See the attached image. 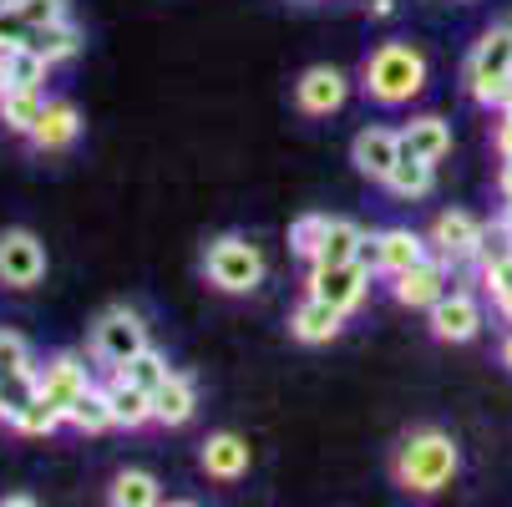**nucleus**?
I'll return each mask as SVG.
<instances>
[{"instance_id":"a211bd4d","label":"nucleus","mask_w":512,"mask_h":507,"mask_svg":"<svg viewBox=\"0 0 512 507\" xmlns=\"http://www.w3.org/2000/svg\"><path fill=\"white\" fill-rule=\"evenodd\" d=\"M345 330V315L315 295H305L295 310H289V335H295L300 345H330L335 335Z\"/></svg>"},{"instance_id":"a19ab883","label":"nucleus","mask_w":512,"mask_h":507,"mask_svg":"<svg viewBox=\"0 0 512 507\" xmlns=\"http://www.w3.org/2000/svg\"><path fill=\"white\" fill-rule=\"evenodd\" d=\"M11 92V77H6V61H0V97H6Z\"/></svg>"},{"instance_id":"20e7f679","label":"nucleus","mask_w":512,"mask_h":507,"mask_svg":"<svg viewBox=\"0 0 512 507\" xmlns=\"http://www.w3.org/2000/svg\"><path fill=\"white\" fill-rule=\"evenodd\" d=\"M462 82H467V97L477 107H502V92L512 82V31L497 21L492 31H482L467 51V66H462Z\"/></svg>"},{"instance_id":"412c9836","label":"nucleus","mask_w":512,"mask_h":507,"mask_svg":"<svg viewBox=\"0 0 512 507\" xmlns=\"http://www.w3.org/2000/svg\"><path fill=\"white\" fill-rule=\"evenodd\" d=\"M107 507H163V487L153 472H142V467H127L112 477L107 487Z\"/></svg>"},{"instance_id":"bb28decb","label":"nucleus","mask_w":512,"mask_h":507,"mask_svg":"<svg viewBox=\"0 0 512 507\" xmlns=\"http://www.w3.org/2000/svg\"><path fill=\"white\" fill-rule=\"evenodd\" d=\"M66 426H71V431H82V437H102V431H117L112 406H107V391H102V386H92L77 406H71Z\"/></svg>"},{"instance_id":"39448f33","label":"nucleus","mask_w":512,"mask_h":507,"mask_svg":"<svg viewBox=\"0 0 512 507\" xmlns=\"http://www.w3.org/2000/svg\"><path fill=\"white\" fill-rule=\"evenodd\" d=\"M148 345H153V340H148V320H142L137 310H127V305L102 310V315L92 320V335H87V355L97 360V366H107V371L127 366V360L142 355Z\"/></svg>"},{"instance_id":"c85d7f7f","label":"nucleus","mask_w":512,"mask_h":507,"mask_svg":"<svg viewBox=\"0 0 512 507\" xmlns=\"http://www.w3.org/2000/svg\"><path fill=\"white\" fill-rule=\"evenodd\" d=\"M0 61H6V77H11V87H36L41 92V82H46V56L26 41V46H16V51H6V56H0Z\"/></svg>"},{"instance_id":"9b49d317","label":"nucleus","mask_w":512,"mask_h":507,"mask_svg":"<svg viewBox=\"0 0 512 507\" xmlns=\"http://www.w3.org/2000/svg\"><path fill=\"white\" fill-rule=\"evenodd\" d=\"M452 274H457V269H452L447 259L431 254V259H421V264L391 274V279H386V295H391L401 310H431V305L452 289Z\"/></svg>"},{"instance_id":"f704fd0d","label":"nucleus","mask_w":512,"mask_h":507,"mask_svg":"<svg viewBox=\"0 0 512 507\" xmlns=\"http://www.w3.org/2000/svg\"><path fill=\"white\" fill-rule=\"evenodd\" d=\"M0 507H36L31 492H11V497H0Z\"/></svg>"},{"instance_id":"37998d69","label":"nucleus","mask_w":512,"mask_h":507,"mask_svg":"<svg viewBox=\"0 0 512 507\" xmlns=\"http://www.w3.org/2000/svg\"><path fill=\"white\" fill-rule=\"evenodd\" d=\"M6 6H16V0H0V11H6Z\"/></svg>"},{"instance_id":"4468645a","label":"nucleus","mask_w":512,"mask_h":507,"mask_svg":"<svg viewBox=\"0 0 512 507\" xmlns=\"http://www.w3.org/2000/svg\"><path fill=\"white\" fill-rule=\"evenodd\" d=\"M350 163H355L360 178H371V183L386 188L391 168L401 163V132H396V127H381V122L360 127V132L350 137Z\"/></svg>"},{"instance_id":"f257e3e1","label":"nucleus","mask_w":512,"mask_h":507,"mask_svg":"<svg viewBox=\"0 0 512 507\" xmlns=\"http://www.w3.org/2000/svg\"><path fill=\"white\" fill-rule=\"evenodd\" d=\"M426 82H431V61L416 41H381L376 51H365L360 77H355L360 97L371 107H386V112L416 102L426 92Z\"/></svg>"},{"instance_id":"c9c22d12","label":"nucleus","mask_w":512,"mask_h":507,"mask_svg":"<svg viewBox=\"0 0 512 507\" xmlns=\"http://www.w3.org/2000/svg\"><path fill=\"white\" fill-rule=\"evenodd\" d=\"M371 16H376V21H386V16H396V0H371Z\"/></svg>"},{"instance_id":"58836bf2","label":"nucleus","mask_w":512,"mask_h":507,"mask_svg":"<svg viewBox=\"0 0 512 507\" xmlns=\"http://www.w3.org/2000/svg\"><path fill=\"white\" fill-rule=\"evenodd\" d=\"M502 117H512V82H507V92H502V107H497Z\"/></svg>"},{"instance_id":"393cba45","label":"nucleus","mask_w":512,"mask_h":507,"mask_svg":"<svg viewBox=\"0 0 512 507\" xmlns=\"http://www.w3.org/2000/svg\"><path fill=\"white\" fill-rule=\"evenodd\" d=\"M365 234L355 219H330L325 224V244H320V259L315 264H355L360 259V249H365Z\"/></svg>"},{"instance_id":"72a5a7b5","label":"nucleus","mask_w":512,"mask_h":507,"mask_svg":"<svg viewBox=\"0 0 512 507\" xmlns=\"http://www.w3.org/2000/svg\"><path fill=\"white\" fill-rule=\"evenodd\" d=\"M497 198H502V208H512V163L497 168Z\"/></svg>"},{"instance_id":"dca6fc26","label":"nucleus","mask_w":512,"mask_h":507,"mask_svg":"<svg viewBox=\"0 0 512 507\" xmlns=\"http://www.w3.org/2000/svg\"><path fill=\"white\" fill-rule=\"evenodd\" d=\"M249 462H254V452H249V442L239 437V431H213V437H203L198 467L213 482H239L249 472Z\"/></svg>"},{"instance_id":"7ed1b4c3","label":"nucleus","mask_w":512,"mask_h":507,"mask_svg":"<svg viewBox=\"0 0 512 507\" xmlns=\"http://www.w3.org/2000/svg\"><path fill=\"white\" fill-rule=\"evenodd\" d=\"M269 264H264V249L244 234H218L208 239L203 249V279L218 289V295H254L264 284Z\"/></svg>"},{"instance_id":"ea45409f","label":"nucleus","mask_w":512,"mask_h":507,"mask_svg":"<svg viewBox=\"0 0 512 507\" xmlns=\"http://www.w3.org/2000/svg\"><path fill=\"white\" fill-rule=\"evenodd\" d=\"M163 507H198V502H193V497H168Z\"/></svg>"},{"instance_id":"c756f323","label":"nucleus","mask_w":512,"mask_h":507,"mask_svg":"<svg viewBox=\"0 0 512 507\" xmlns=\"http://www.w3.org/2000/svg\"><path fill=\"white\" fill-rule=\"evenodd\" d=\"M56 426H66V421H61V411H51L41 396H36V401H31V406H26L16 421H11V431H21V437H51Z\"/></svg>"},{"instance_id":"cd10ccee","label":"nucleus","mask_w":512,"mask_h":507,"mask_svg":"<svg viewBox=\"0 0 512 507\" xmlns=\"http://www.w3.org/2000/svg\"><path fill=\"white\" fill-rule=\"evenodd\" d=\"M325 224H330V213H300V219L289 224V254L315 264L320 259V244H325Z\"/></svg>"},{"instance_id":"2f4dec72","label":"nucleus","mask_w":512,"mask_h":507,"mask_svg":"<svg viewBox=\"0 0 512 507\" xmlns=\"http://www.w3.org/2000/svg\"><path fill=\"white\" fill-rule=\"evenodd\" d=\"M31 31H41V26H56V21H66L71 16V6H66V0H16V6H11Z\"/></svg>"},{"instance_id":"1a4fd4ad","label":"nucleus","mask_w":512,"mask_h":507,"mask_svg":"<svg viewBox=\"0 0 512 507\" xmlns=\"http://www.w3.org/2000/svg\"><path fill=\"white\" fill-rule=\"evenodd\" d=\"M92 386H97V381H92V371H87V360L71 355V350H61V355L46 360V366H36V391H41V401H46L51 411H61V421L71 416V406H77Z\"/></svg>"},{"instance_id":"423d86ee","label":"nucleus","mask_w":512,"mask_h":507,"mask_svg":"<svg viewBox=\"0 0 512 507\" xmlns=\"http://www.w3.org/2000/svg\"><path fill=\"white\" fill-rule=\"evenodd\" d=\"M426 244H431L436 259H447L452 269H467V264H477V254L487 244V224L472 219L467 208H442L431 219V229H426Z\"/></svg>"},{"instance_id":"7c9ffc66","label":"nucleus","mask_w":512,"mask_h":507,"mask_svg":"<svg viewBox=\"0 0 512 507\" xmlns=\"http://www.w3.org/2000/svg\"><path fill=\"white\" fill-rule=\"evenodd\" d=\"M31 366H36V360H31L26 335L0 330V381H6V376H21V371H31Z\"/></svg>"},{"instance_id":"0eeeda50","label":"nucleus","mask_w":512,"mask_h":507,"mask_svg":"<svg viewBox=\"0 0 512 507\" xmlns=\"http://www.w3.org/2000/svg\"><path fill=\"white\" fill-rule=\"evenodd\" d=\"M371 269H365L360 259L355 264H310V279H305V295H315V300H325V305H335L345 320L365 305V295H371Z\"/></svg>"},{"instance_id":"5701e85b","label":"nucleus","mask_w":512,"mask_h":507,"mask_svg":"<svg viewBox=\"0 0 512 507\" xmlns=\"http://www.w3.org/2000/svg\"><path fill=\"white\" fill-rule=\"evenodd\" d=\"M46 102H51V97H41L36 87H11L6 97H0V127L16 132V137H31V127L41 122Z\"/></svg>"},{"instance_id":"6ab92c4d","label":"nucleus","mask_w":512,"mask_h":507,"mask_svg":"<svg viewBox=\"0 0 512 507\" xmlns=\"http://www.w3.org/2000/svg\"><path fill=\"white\" fill-rule=\"evenodd\" d=\"M198 411V386L188 371H173L158 391H153V421L158 426H188Z\"/></svg>"},{"instance_id":"ddd939ff","label":"nucleus","mask_w":512,"mask_h":507,"mask_svg":"<svg viewBox=\"0 0 512 507\" xmlns=\"http://www.w3.org/2000/svg\"><path fill=\"white\" fill-rule=\"evenodd\" d=\"M345 102H350V77H345L340 66L315 61V66L300 71V82H295V107H300L305 117H330V112H340Z\"/></svg>"},{"instance_id":"4c0bfd02","label":"nucleus","mask_w":512,"mask_h":507,"mask_svg":"<svg viewBox=\"0 0 512 507\" xmlns=\"http://www.w3.org/2000/svg\"><path fill=\"white\" fill-rule=\"evenodd\" d=\"M497 355H502V366H507V371H512V330H507V335H502V350H497Z\"/></svg>"},{"instance_id":"f8f14e48","label":"nucleus","mask_w":512,"mask_h":507,"mask_svg":"<svg viewBox=\"0 0 512 507\" xmlns=\"http://www.w3.org/2000/svg\"><path fill=\"white\" fill-rule=\"evenodd\" d=\"M46 279V244L31 229H0V289H36Z\"/></svg>"},{"instance_id":"aec40b11","label":"nucleus","mask_w":512,"mask_h":507,"mask_svg":"<svg viewBox=\"0 0 512 507\" xmlns=\"http://www.w3.org/2000/svg\"><path fill=\"white\" fill-rule=\"evenodd\" d=\"M102 391H107L112 421H117L122 431H142V426L153 421V391H137V386H127L122 376H107Z\"/></svg>"},{"instance_id":"b1692460","label":"nucleus","mask_w":512,"mask_h":507,"mask_svg":"<svg viewBox=\"0 0 512 507\" xmlns=\"http://www.w3.org/2000/svg\"><path fill=\"white\" fill-rule=\"evenodd\" d=\"M431 188H436V163H421V158L401 153V163L386 178V193L401 198V203H416V198H431Z\"/></svg>"},{"instance_id":"e433bc0d","label":"nucleus","mask_w":512,"mask_h":507,"mask_svg":"<svg viewBox=\"0 0 512 507\" xmlns=\"http://www.w3.org/2000/svg\"><path fill=\"white\" fill-rule=\"evenodd\" d=\"M492 310H497V315H502V320H507V330H512V295H502V300H497V305H492Z\"/></svg>"},{"instance_id":"6e6552de","label":"nucleus","mask_w":512,"mask_h":507,"mask_svg":"<svg viewBox=\"0 0 512 507\" xmlns=\"http://www.w3.org/2000/svg\"><path fill=\"white\" fill-rule=\"evenodd\" d=\"M482 325H487V310L472 289H447V295L426 310V330L442 345H472L482 335Z\"/></svg>"},{"instance_id":"f03ea898","label":"nucleus","mask_w":512,"mask_h":507,"mask_svg":"<svg viewBox=\"0 0 512 507\" xmlns=\"http://www.w3.org/2000/svg\"><path fill=\"white\" fill-rule=\"evenodd\" d=\"M457 472H462V452L452 442V431H442V426L406 431L391 452V477L406 497H436L442 487H452Z\"/></svg>"},{"instance_id":"a878e982","label":"nucleus","mask_w":512,"mask_h":507,"mask_svg":"<svg viewBox=\"0 0 512 507\" xmlns=\"http://www.w3.org/2000/svg\"><path fill=\"white\" fill-rule=\"evenodd\" d=\"M107 376H122L127 386H137V391H158L168 376H173V366H168V355L163 350H142V355H132L127 366H117V371H107Z\"/></svg>"},{"instance_id":"4be33fe9","label":"nucleus","mask_w":512,"mask_h":507,"mask_svg":"<svg viewBox=\"0 0 512 507\" xmlns=\"http://www.w3.org/2000/svg\"><path fill=\"white\" fill-rule=\"evenodd\" d=\"M31 46L46 56V66H61V61H77L82 56V46H87V36H82V26L77 21H56V26H41V31H31Z\"/></svg>"},{"instance_id":"f3484780","label":"nucleus","mask_w":512,"mask_h":507,"mask_svg":"<svg viewBox=\"0 0 512 507\" xmlns=\"http://www.w3.org/2000/svg\"><path fill=\"white\" fill-rule=\"evenodd\" d=\"M401 132V153H411V158H421V163H442V158H452V122L447 117H411V122H401L396 127Z\"/></svg>"},{"instance_id":"2eb2a0df","label":"nucleus","mask_w":512,"mask_h":507,"mask_svg":"<svg viewBox=\"0 0 512 507\" xmlns=\"http://www.w3.org/2000/svg\"><path fill=\"white\" fill-rule=\"evenodd\" d=\"M77 137H82V112H77V102L51 97L46 112H41V122L31 127L26 142H31V153H66Z\"/></svg>"},{"instance_id":"79ce46f5","label":"nucleus","mask_w":512,"mask_h":507,"mask_svg":"<svg viewBox=\"0 0 512 507\" xmlns=\"http://www.w3.org/2000/svg\"><path fill=\"white\" fill-rule=\"evenodd\" d=\"M502 26H507V31H512V11H507V16H502Z\"/></svg>"},{"instance_id":"9d476101","label":"nucleus","mask_w":512,"mask_h":507,"mask_svg":"<svg viewBox=\"0 0 512 507\" xmlns=\"http://www.w3.org/2000/svg\"><path fill=\"white\" fill-rule=\"evenodd\" d=\"M421 259H431L426 234L401 229V224H391V229L371 234V239H365V249H360V264L371 269L376 279H391V274H401V269H411V264H421Z\"/></svg>"},{"instance_id":"473e14b6","label":"nucleus","mask_w":512,"mask_h":507,"mask_svg":"<svg viewBox=\"0 0 512 507\" xmlns=\"http://www.w3.org/2000/svg\"><path fill=\"white\" fill-rule=\"evenodd\" d=\"M492 148H497V158H502V163H512V117H502V112H497V132H492Z\"/></svg>"}]
</instances>
